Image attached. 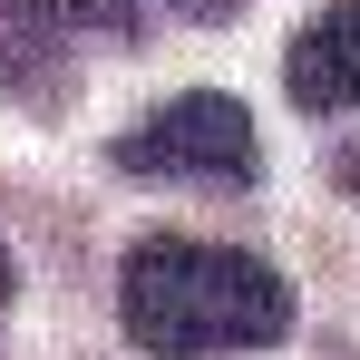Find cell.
Here are the masks:
<instances>
[{
	"mask_svg": "<svg viewBox=\"0 0 360 360\" xmlns=\"http://www.w3.org/2000/svg\"><path fill=\"white\" fill-rule=\"evenodd\" d=\"M117 166L127 176H205V185H243L253 166H263V146H253V117H243V98H224V88H185V98H166L146 127H127L117 136Z\"/></svg>",
	"mask_w": 360,
	"mask_h": 360,
	"instance_id": "7a4b0ae2",
	"label": "cell"
},
{
	"mask_svg": "<svg viewBox=\"0 0 360 360\" xmlns=\"http://www.w3.org/2000/svg\"><path fill=\"white\" fill-rule=\"evenodd\" d=\"M68 30H117V39H146V20H234L243 0H49Z\"/></svg>",
	"mask_w": 360,
	"mask_h": 360,
	"instance_id": "5b68a950",
	"label": "cell"
},
{
	"mask_svg": "<svg viewBox=\"0 0 360 360\" xmlns=\"http://www.w3.org/2000/svg\"><path fill=\"white\" fill-rule=\"evenodd\" d=\"M0 98L39 108V117L68 98V20L49 0H0Z\"/></svg>",
	"mask_w": 360,
	"mask_h": 360,
	"instance_id": "277c9868",
	"label": "cell"
},
{
	"mask_svg": "<svg viewBox=\"0 0 360 360\" xmlns=\"http://www.w3.org/2000/svg\"><path fill=\"white\" fill-rule=\"evenodd\" d=\"M0 311H10V253H0Z\"/></svg>",
	"mask_w": 360,
	"mask_h": 360,
	"instance_id": "8992f818",
	"label": "cell"
},
{
	"mask_svg": "<svg viewBox=\"0 0 360 360\" xmlns=\"http://www.w3.org/2000/svg\"><path fill=\"white\" fill-rule=\"evenodd\" d=\"M283 88H292V108H311V117L360 108V0H331V10H321V20L292 39Z\"/></svg>",
	"mask_w": 360,
	"mask_h": 360,
	"instance_id": "3957f363",
	"label": "cell"
},
{
	"mask_svg": "<svg viewBox=\"0 0 360 360\" xmlns=\"http://www.w3.org/2000/svg\"><path fill=\"white\" fill-rule=\"evenodd\" d=\"M117 321L146 360H224V351H263L292 331V283L263 253L156 234L117 273Z\"/></svg>",
	"mask_w": 360,
	"mask_h": 360,
	"instance_id": "6da1fadb",
	"label": "cell"
}]
</instances>
